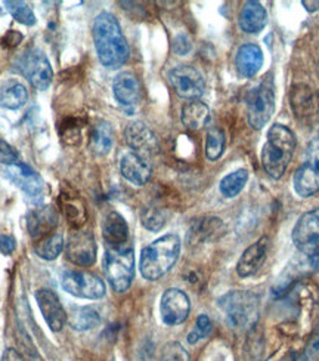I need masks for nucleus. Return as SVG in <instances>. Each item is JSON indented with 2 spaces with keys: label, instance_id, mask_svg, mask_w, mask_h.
I'll return each instance as SVG.
<instances>
[{
  "label": "nucleus",
  "instance_id": "nucleus-27",
  "mask_svg": "<svg viewBox=\"0 0 319 361\" xmlns=\"http://www.w3.org/2000/svg\"><path fill=\"white\" fill-rule=\"evenodd\" d=\"M28 99V92L24 85L15 80L6 82L0 87V107L8 110H18Z\"/></svg>",
  "mask_w": 319,
  "mask_h": 361
},
{
  "label": "nucleus",
  "instance_id": "nucleus-26",
  "mask_svg": "<svg viewBox=\"0 0 319 361\" xmlns=\"http://www.w3.org/2000/svg\"><path fill=\"white\" fill-rule=\"evenodd\" d=\"M61 209H63L65 219L74 230H80L86 224V207L85 203L70 192L61 194Z\"/></svg>",
  "mask_w": 319,
  "mask_h": 361
},
{
  "label": "nucleus",
  "instance_id": "nucleus-5",
  "mask_svg": "<svg viewBox=\"0 0 319 361\" xmlns=\"http://www.w3.org/2000/svg\"><path fill=\"white\" fill-rule=\"evenodd\" d=\"M104 269L114 292H127L135 279L133 247L129 243L120 247H106Z\"/></svg>",
  "mask_w": 319,
  "mask_h": 361
},
{
  "label": "nucleus",
  "instance_id": "nucleus-30",
  "mask_svg": "<svg viewBox=\"0 0 319 361\" xmlns=\"http://www.w3.org/2000/svg\"><path fill=\"white\" fill-rule=\"evenodd\" d=\"M65 249L64 238L59 233H54L48 237H44L35 243V252L39 258L44 261L56 259L63 250Z\"/></svg>",
  "mask_w": 319,
  "mask_h": 361
},
{
  "label": "nucleus",
  "instance_id": "nucleus-9",
  "mask_svg": "<svg viewBox=\"0 0 319 361\" xmlns=\"http://www.w3.org/2000/svg\"><path fill=\"white\" fill-rule=\"evenodd\" d=\"M23 76L39 90H46L54 79V71L48 56L40 49L25 52L18 63Z\"/></svg>",
  "mask_w": 319,
  "mask_h": 361
},
{
  "label": "nucleus",
  "instance_id": "nucleus-31",
  "mask_svg": "<svg viewBox=\"0 0 319 361\" xmlns=\"http://www.w3.org/2000/svg\"><path fill=\"white\" fill-rule=\"evenodd\" d=\"M247 180H249V172L246 169H239V171H235L230 175H226L220 180V185H219L222 195L226 199L237 197V195L242 190H244Z\"/></svg>",
  "mask_w": 319,
  "mask_h": 361
},
{
  "label": "nucleus",
  "instance_id": "nucleus-16",
  "mask_svg": "<svg viewBox=\"0 0 319 361\" xmlns=\"http://www.w3.org/2000/svg\"><path fill=\"white\" fill-rule=\"evenodd\" d=\"M37 305L42 311L44 322L49 326L52 332H61L67 324V312L59 302V298L51 289H39L36 292Z\"/></svg>",
  "mask_w": 319,
  "mask_h": 361
},
{
  "label": "nucleus",
  "instance_id": "nucleus-4",
  "mask_svg": "<svg viewBox=\"0 0 319 361\" xmlns=\"http://www.w3.org/2000/svg\"><path fill=\"white\" fill-rule=\"evenodd\" d=\"M227 323L234 329H251L259 320V298L250 290H232L219 299Z\"/></svg>",
  "mask_w": 319,
  "mask_h": 361
},
{
  "label": "nucleus",
  "instance_id": "nucleus-10",
  "mask_svg": "<svg viewBox=\"0 0 319 361\" xmlns=\"http://www.w3.org/2000/svg\"><path fill=\"white\" fill-rule=\"evenodd\" d=\"M63 289L70 295L82 299H101L105 295L104 281L87 271L70 269L63 276Z\"/></svg>",
  "mask_w": 319,
  "mask_h": 361
},
{
  "label": "nucleus",
  "instance_id": "nucleus-13",
  "mask_svg": "<svg viewBox=\"0 0 319 361\" xmlns=\"http://www.w3.org/2000/svg\"><path fill=\"white\" fill-rule=\"evenodd\" d=\"M65 257L77 267L94 265L96 261V243L94 235L83 230H75L65 245Z\"/></svg>",
  "mask_w": 319,
  "mask_h": 361
},
{
  "label": "nucleus",
  "instance_id": "nucleus-2",
  "mask_svg": "<svg viewBox=\"0 0 319 361\" xmlns=\"http://www.w3.org/2000/svg\"><path fill=\"white\" fill-rule=\"evenodd\" d=\"M296 145V135L290 128L281 123H275L269 128L261 159L265 172L270 178L280 179L285 173L293 159Z\"/></svg>",
  "mask_w": 319,
  "mask_h": 361
},
{
  "label": "nucleus",
  "instance_id": "nucleus-7",
  "mask_svg": "<svg viewBox=\"0 0 319 361\" xmlns=\"http://www.w3.org/2000/svg\"><path fill=\"white\" fill-rule=\"evenodd\" d=\"M247 122L254 130L263 129L275 110V92L270 80L262 82L250 90L246 99Z\"/></svg>",
  "mask_w": 319,
  "mask_h": 361
},
{
  "label": "nucleus",
  "instance_id": "nucleus-15",
  "mask_svg": "<svg viewBox=\"0 0 319 361\" xmlns=\"http://www.w3.org/2000/svg\"><path fill=\"white\" fill-rule=\"evenodd\" d=\"M4 172L11 183H13L21 191H24L28 197H32L35 200L42 199L44 191L43 179L33 168H30L28 164L20 161L15 164H9V166H5Z\"/></svg>",
  "mask_w": 319,
  "mask_h": 361
},
{
  "label": "nucleus",
  "instance_id": "nucleus-37",
  "mask_svg": "<svg viewBox=\"0 0 319 361\" xmlns=\"http://www.w3.org/2000/svg\"><path fill=\"white\" fill-rule=\"evenodd\" d=\"M160 361H189V354L179 342H169L163 348Z\"/></svg>",
  "mask_w": 319,
  "mask_h": 361
},
{
  "label": "nucleus",
  "instance_id": "nucleus-3",
  "mask_svg": "<svg viewBox=\"0 0 319 361\" xmlns=\"http://www.w3.org/2000/svg\"><path fill=\"white\" fill-rule=\"evenodd\" d=\"M180 253V240L176 234H165L142 249L141 274L149 281L165 276L176 264Z\"/></svg>",
  "mask_w": 319,
  "mask_h": 361
},
{
  "label": "nucleus",
  "instance_id": "nucleus-6",
  "mask_svg": "<svg viewBox=\"0 0 319 361\" xmlns=\"http://www.w3.org/2000/svg\"><path fill=\"white\" fill-rule=\"evenodd\" d=\"M293 243L319 269V207L303 214L293 228Z\"/></svg>",
  "mask_w": 319,
  "mask_h": 361
},
{
  "label": "nucleus",
  "instance_id": "nucleus-29",
  "mask_svg": "<svg viewBox=\"0 0 319 361\" xmlns=\"http://www.w3.org/2000/svg\"><path fill=\"white\" fill-rule=\"evenodd\" d=\"M114 145V130L108 122H98L90 137V149L98 156H106Z\"/></svg>",
  "mask_w": 319,
  "mask_h": 361
},
{
  "label": "nucleus",
  "instance_id": "nucleus-1",
  "mask_svg": "<svg viewBox=\"0 0 319 361\" xmlns=\"http://www.w3.org/2000/svg\"><path fill=\"white\" fill-rule=\"evenodd\" d=\"M94 40L98 58L104 67L115 70L125 66L130 49L120 23L110 12H101L94 23Z\"/></svg>",
  "mask_w": 319,
  "mask_h": 361
},
{
  "label": "nucleus",
  "instance_id": "nucleus-19",
  "mask_svg": "<svg viewBox=\"0 0 319 361\" xmlns=\"http://www.w3.org/2000/svg\"><path fill=\"white\" fill-rule=\"evenodd\" d=\"M269 249V238L262 237L244 250L237 264V273L241 279H247L254 276L259 271L266 259Z\"/></svg>",
  "mask_w": 319,
  "mask_h": 361
},
{
  "label": "nucleus",
  "instance_id": "nucleus-17",
  "mask_svg": "<svg viewBox=\"0 0 319 361\" xmlns=\"http://www.w3.org/2000/svg\"><path fill=\"white\" fill-rule=\"evenodd\" d=\"M126 144L133 149V153L149 156L157 153L158 141L156 133L142 122H132L125 130Z\"/></svg>",
  "mask_w": 319,
  "mask_h": 361
},
{
  "label": "nucleus",
  "instance_id": "nucleus-36",
  "mask_svg": "<svg viewBox=\"0 0 319 361\" xmlns=\"http://www.w3.org/2000/svg\"><path fill=\"white\" fill-rule=\"evenodd\" d=\"M210 332H211V322L208 319V315L201 314V315H199V319H196L192 332L188 335V342L191 345H195L201 339H206L210 335Z\"/></svg>",
  "mask_w": 319,
  "mask_h": 361
},
{
  "label": "nucleus",
  "instance_id": "nucleus-12",
  "mask_svg": "<svg viewBox=\"0 0 319 361\" xmlns=\"http://www.w3.org/2000/svg\"><path fill=\"white\" fill-rule=\"evenodd\" d=\"M290 104L293 113L303 125H313L319 120V94L306 85H296L292 89Z\"/></svg>",
  "mask_w": 319,
  "mask_h": 361
},
{
  "label": "nucleus",
  "instance_id": "nucleus-22",
  "mask_svg": "<svg viewBox=\"0 0 319 361\" xmlns=\"http://www.w3.org/2000/svg\"><path fill=\"white\" fill-rule=\"evenodd\" d=\"M263 66V52L254 43H246L235 55V67L241 78L250 79L261 71Z\"/></svg>",
  "mask_w": 319,
  "mask_h": 361
},
{
  "label": "nucleus",
  "instance_id": "nucleus-43",
  "mask_svg": "<svg viewBox=\"0 0 319 361\" xmlns=\"http://www.w3.org/2000/svg\"><path fill=\"white\" fill-rule=\"evenodd\" d=\"M301 5H305L306 11H309V12H315L319 9V2H306V0H303Z\"/></svg>",
  "mask_w": 319,
  "mask_h": 361
},
{
  "label": "nucleus",
  "instance_id": "nucleus-28",
  "mask_svg": "<svg viewBox=\"0 0 319 361\" xmlns=\"http://www.w3.org/2000/svg\"><path fill=\"white\" fill-rule=\"evenodd\" d=\"M67 317L68 324L79 332L95 329L101 323V315L94 307H74Z\"/></svg>",
  "mask_w": 319,
  "mask_h": 361
},
{
  "label": "nucleus",
  "instance_id": "nucleus-32",
  "mask_svg": "<svg viewBox=\"0 0 319 361\" xmlns=\"http://www.w3.org/2000/svg\"><path fill=\"white\" fill-rule=\"evenodd\" d=\"M225 133L215 128L211 129L207 133V140H206V156L208 160L216 161L218 159H220V156L225 152Z\"/></svg>",
  "mask_w": 319,
  "mask_h": 361
},
{
  "label": "nucleus",
  "instance_id": "nucleus-40",
  "mask_svg": "<svg viewBox=\"0 0 319 361\" xmlns=\"http://www.w3.org/2000/svg\"><path fill=\"white\" fill-rule=\"evenodd\" d=\"M15 250V240L11 235L0 237V252L4 255H11Z\"/></svg>",
  "mask_w": 319,
  "mask_h": 361
},
{
  "label": "nucleus",
  "instance_id": "nucleus-24",
  "mask_svg": "<svg viewBox=\"0 0 319 361\" xmlns=\"http://www.w3.org/2000/svg\"><path fill=\"white\" fill-rule=\"evenodd\" d=\"M268 24V12L259 2H246L239 13V27L247 35H256L262 32Z\"/></svg>",
  "mask_w": 319,
  "mask_h": 361
},
{
  "label": "nucleus",
  "instance_id": "nucleus-42",
  "mask_svg": "<svg viewBox=\"0 0 319 361\" xmlns=\"http://www.w3.org/2000/svg\"><path fill=\"white\" fill-rule=\"evenodd\" d=\"M281 361H308V360L305 355H301V354H288Z\"/></svg>",
  "mask_w": 319,
  "mask_h": 361
},
{
  "label": "nucleus",
  "instance_id": "nucleus-20",
  "mask_svg": "<svg viewBox=\"0 0 319 361\" xmlns=\"http://www.w3.org/2000/svg\"><path fill=\"white\" fill-rule=\"evenodd\" d=\"M56 225H58V215L49 206L32 210L27 218L28 233L33 240H36V242L54 234Z\"/></svg>",
  "mask_w": 319,
  "mask_h": 361
},
{
  "label": "nucleus",
  "instance_id": "nucleus-33",
  "mask_svg": "<svg viewBox=\"0 0 319 361\" xmlns=\"http://www.w3.org/2000/svg\"><path fill=\"white\" fill-rule=\"evenodd\" d=\"M5 6L12 17L18 23L24 25H35L36 24V15L33 9L30 8L25 2H17V0H6Z\"/></svg>",
  "mask_w": 319,
  "mask_h": 361
},
{
  "label": "nucleus",
  "instance_id": "nucleus-8",
  "mask_svg": "<svg viewBox=\"0 0 319 361\" xmlns=\"http://www.w3.org/2000/svg\"><path fill=\"white\" fill-rule=\"evenodd\" d=\"M293 184L294 191L303 199H309L319 192V137L308 145L305 161L296 171Z\"/></svg>",
  "mask_w": 319,
  "mask_h": 361
},
{
  "label": "nucleus",
  "instance_id": "nucleus-41",
  "mask_svg": "<svg viewBox=\"0 0 319 361\" xmlns=\"http://www.w3.org/2000/svg\"><path fill=\"white\" fill-rule=\"evenodd\" d=\"M2 361H24V358L17 350L8 348V350H5L4 355H2Z\"/></svg>",
  "mask_w": 319,
  "mask_h": 361
},
{
  "label": "nucleus",
  "instance_id": "nucleus-39",
  "mask_svg": "<svg viewBox=\"0 0 319 361\" xmlns=\"http://www.w3.org/2000/svg\"><path fill=\"white\" fill-rule=\"evenodd\" d=\"M192 49V43L187 35H179L173 40V51L177 55H187Z\"/></svg>",
  "mask_w": 319,
  "mask_h": 361
},
{
  "label": "nucleus",
  "instance_id": "nucleus-21",
  "mask_svg": "<svg viewBox=\"0 0 319 361\" xmlns=\"http://www.w3.org/2000/svg\"><path fill=\"white\" fill-rule=\"evenodd\" d=\"M113 94L123 107H133L141 99V83L130 71H123L113 82Z\"/></svg>",
  "mask_w": 319,
  "mask_h": 361
},
{
  "label": "nucleus",
  "instance_id": "nucleus-23",
  "mask_svg": "<svg viewBox=\"0 0 319 361\" xmlns=\"http://www.w3.org/2000/svg\"><path fill=\"white\" fill-rule=\"evenodd\" d=\"M102 237L106 247H120L129 243V227L118 212H110L102 221Z\"/></svg>",
  "mask_w": 319,
  "mask_h": 361
},
{
  "label": "nucleus",
  "instance_id": "nucleus-11",
  "mask_svg": "<svg viewBox=\"0 0 319 361\" xmlns=\"http://www.w3.org/2000/svg\"><path fill=\"white\" fill-rule=\"evenodd\" d=\"M167 78H169L173 90L180 98L194 101L204 94L206 83L201 73L191 66H177L169 71Z\"/></svg>",
  "mask_w": 319,
  "mask_h": 361
},
{
  "label": "nucleus",
  "instance_id": "nucleus-14",
  "mask_svg": "<svg viewBox=\"0 0 319 361\" xmlns=\"http://www.w3.org/2000/svg\"><path fill=\"white\" fill-rule=\"evenodd\" d=\"M191 311L189 298L179 289H167L160 302L161 320L167 326H179L184 323Z\"/></svg>",
  "mask_w": 319,
  "mask_h": 361
},
{
  "label": "nucleus",
  "instance_id": "nucleus-34",
  "mask_svg": "<svg viewBox=\"0 0 319 361\" xmlns=\"http://www.w3.org/2000/svg\"><path fill=\"white\" fill-rule=\"evenodd\" d=\"M219 227H222L219 218H204L195 224V227L189 233V238L192 242H201V240H206L213 233H216Z\"/></svg>",
  "mask_w": 319,
  "mask_h": 361
},
{
  "label": "nucleus",
  "instance_id": "nucleus-35",
  "mask_svg": "<svg viewBox=\"0 0 319 361\" xmlns=\"http://www.w3.org/2000/svg\"><path fill=\"white\" fill-rule=\"evenodd\" d=\"M167 222V215L160 207H146L142 212V224L149 231H160Z\"/></svg>",
  "mask_w": 319,
  "mask_h": 361
},
{
  "label": "nucleus",
  "instance_id": "nucleus-18",
  "mask_svg": "<svg viewBox=\"0 0 319 361\" xmlns=\"http://www.w3.org/2000/svg\"><path fill=\"white\" fill-rule=\"evenodd\" d=\"M120 172L125 179L133 185H145L153 175V166L146 156L138 153H127L121 157L120 161Z\"/></svg>",
  "mask_w": 319,
  "mask_h": 361
},
{
  "label": "nucleus",
  "instance_id": "nucleus-25",
  "mask_svg": "<svg viewBox=\"0 0 319 361\" xmlns=\"http://www.w3.org/2000/svg\"><path fill=\"white\" fill-rule=\"evenodd\" d=\"M182 125H184L189 130H200L203 129L210 120V109L203 101L194 99L187 102L182 107L180 114Z\"/></svg>",
  "mask_w": 319,
  "mask_h": 361
},
{
  "label": "nucleus",
  "instance_id": "nucleus-38",
  "mask_svg": "<svg viewBox=\"0 0 319 361\" xmlns=\"http://www.w3.org/2000/svg\"><path fill=\"white\" fill-rule=\"evenodd\" d=\"M18 159H20V156L17 153V149L0 138V163H4V164H6V166H9V164L18 163Z\"/></svg>",
  "mask_w": 319,
  "mask_h": 361
}]
</instances>
